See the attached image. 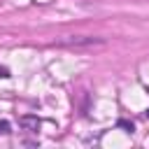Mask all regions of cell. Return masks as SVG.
<instances>
[{"mask_svg":"<svg viewBox=\"0 0 149 149\" xmlns=\"http://www.w3.org/2000/svg\"><path fill=\"white\" fill-rule=\"evenodd\" d=\"M61 44H68V47H91V44H102V40H95V37H74V40H65Z\"/></svg>","mask_w":149,"mask_h":149,"instance_id":"1","label":"cell"},{"mask_svg":"<svg viewBox=\"0 0 149 149\" xmlns=\"http://www.w3.org/2000/svg\"><path fill=\"white\" fill-rule=\"evenodd\" d=\"M119 126H121V128H126V133H133V130H135L133 121H126V119H119Z\"/></svg>","mask_w":149,"mask_h":149,"instance_id":"2","label":"cell"},{"mask_svg":"<svg viewBox=\"0 0 149 149\" xmlns=\"http://www.w3.org/2000/svg\"><path fill=\"white\" fill-rule=\"evenodd\" d=\"M21 123H26V126H33V128H37V126H40V121H37V119H30V116L21 119Z\"/></svg>","mask_w":149,"mask_h":149,"instance_id":"3","label":"cell"},{"mask_svg":"<svg viewBox=\"0 0 149 149\" xmlns=\"http://www.w3.org/2000/svg\"><path fill=\"white\" fill-rule=\"evenodd\" d=\"M0 133H9V123L7 121H0Z\"/></svg>","mask_w":149,"mask_h":149,"instance_id":"4","label":"cell"},{"mask_svg":"<svg viewBox=\"0 0 149 149\" xmlns=\"http://www.w3.org/2000/svg\"><path fill=\"white\" fill-rule=\"evenodd\" d=\"M0 77H9V70L7 68H0Z\"/></svg>","mask_w":149,"mask_h":149,"instance_id":"5","label":"cell"},{"mask_svg":"<svg viewBox=\"0 0 149 149\" xmlns=\"http://www.w3.org/2000/svg\"><path fill=\"white\" fill-rule=\"evenodd\" d=\"M147 116H149V109H147Z\"/></svg>","mask_w":149,"mask_h":149,"instance_id":"6","label":"cell"}]
</instances>
